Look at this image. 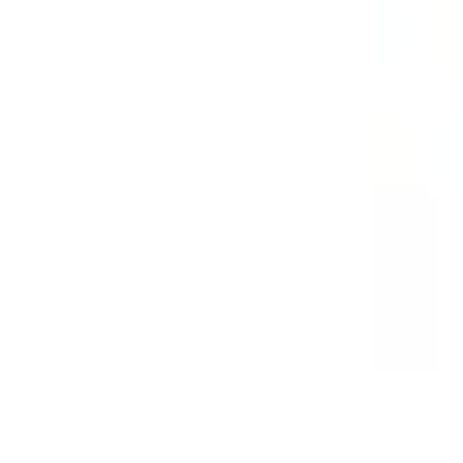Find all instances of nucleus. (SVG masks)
<instances>
[]
</instances>
